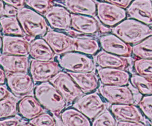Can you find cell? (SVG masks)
Segmentation results:
<instances>
[{
  "mask_svg": "<svg viewBox=\"0 0 152 126\" xmlns=\"http://www.w3.org/2000/svg\"><path fill=\"white\" fill-rule=\"evenodd\" d=\"M112 34L129 44H135L152 35V29L148 25L134 19H124L111 30Z\"/></svg>",
  "mask_w": 152,
  "mask_h": 126,
  "instance_id": "cell-1",
  "label": "cell"
},
{
  "mask_svg": "<svg viewBox=\"0 0 152 126\" xmlns=\"http://www.w3.org/2000/svg\"><path fill=\"white\" fill-rule=\"evenodd\" d=\"M34 93L45 109L55 115L60 114L68 105L65 98L50 81L36 86Z\"/></svg>",
  "mask_w": 152,
  "mask_h": 126,
  "instance_id": "cell-2",
  "label": "cell"
},
{
  "mask_svg": "<svg viewBox=\"0 0 152 126\" xmlns=\"http://www.w3.org/2000/svg\"><path fill=\"white\" fill-rule=\"evenodd\" d=\"M16 16L24 32L28 36H43L48 31V23L45 17L30 7L19 9Z\"/></svg>",
  "mask_w": 152,
  "mask_h": 126,
  "instance_id": "cell-3",
  "label": "cell"
},
{
  "mask_svg": "<svg viewBox=\"0 0 152 126\" xmlns=\"http://www.w3.org/2000/svg\"><path fill=\"white\" fill-rule=\"evenodd\" d=\"M59 65L71 72H92L95 70V62L88 55L77 51L63 53L58 59Z\"/></svg>",
  "mask_w": 152,
  "mask_h": 126,
  "instance_id": "cell-4",
  "label": "cell"
},
{
  "mask_svg": "<svg viewBox=\"0 0 152 126\" xmlns=\"http://www.w3.org/2000/svg\"><path fill=\"white\" fill-rule=\"evenodd\" d=\"M50 82L60 92L68 104L75 102L84 93L68 73L60 71Z\"/></svg>",
  "mask_w": 152,
  "mask_h": 126,
  "instance_id": "cell-5",
  "label": "cell"
},
{
  "mask_svg": "<svg viewBox=\"0 0 152 126\" xmlns=\"http://www.w3.org/2000/svg\"><path fill=\"white\" fill-rule=\"evenodd\" d=\"M73 106L90 119L96 118L105 109V103L97 93L82 95L74 102Z\"/></svg>",
  "mask_w": 152,
  "mask_h": 126,
  "instance_id": "cell-6",
  "label": "cell"
},
{
  "mask_svg": "<svg viewBox=\"0 0 152 126\" xmlns=\"http://www.w3.org/2000/svg\"><path fill=\"white\" fill-rule=\"evenodd\" d=\"M96 15L101 23L108 27H114L127 16L126 9L114 4L101 1L96 5Z\"/></svg>",
  "mask_w": 152,
  "mask_h": 126,
  "instance_id": "cell-7",
  "label": "cell"
},
{
  "mask_svg": "<svg viewBox=\"0 0 152 126\" xmlns=\"http://www.w3.org/2000/svg\"><path fill=\"white\" fill-rule=\"evenodd\" d=\"M60 65L53 60L40 61L34 59L30 62V74L35 82H49L60 71Z\"/></svg>",
  "mask_w": 152,
  "mask_h": 126,
  "instance_id": "cell-8",
  "label": "cell"
},
{
  "mask_svg": "<svg viewBox=\"0 0 152 126\" xmlns=\"http://www.w3.org/2000/svg\"><path fill=\"white\" fill-rule=\"evenodd\" d=\"M102 97L112 104H134V96L127 85H105L99 87Z\"/></svg>",
  "mask_w": 152,
  "mask_h": 126,
  "instance_id": "cell-9",
  "label": "cell"
},
{
  "mask_svg": "<svg viewBox=\"0 0 152 126\" xmlns=\"http://www.w3.org/2000/svg\"><path fill=\"white\" fill-rule=\"evenodd\" d=\"M6 82L11 93L16 96L28 95L34 88V81L28 73L9 74Z\"/></svg>",
  "mask_w": 152,
  "mask_h": 126,
  "instance_id": "cell-10",
  "label": "cell"
},
{
  "mask_svg": "<svg viewBox=\"0 0 152 126\" xmlns=\"http://www.w3.org/2000/svg\"><path fill=\"white\" fill-rule=\"evenodd\" d=\"M45 17L53 29L68 31L71 28V13L65 7L53 5L45 13Z\"/></svg>",
  "mask_w": 152,
  "mask_h": 126,
  "instance_id": "cell-11",
  "label": "cell"
},
{
  "mask_svg": "<svg viewBox=\"0 0 152 126\" xmlns=\"http://www.w3.org/2000/svg\"><path fill=\"white\" fill-rule=\"evenodd\" d=\"M101 47L105 51L124 57H130L132 47L114 34H107L99 38Z\"/></svg>",
  "mask_w": 152,
  "mask_h": 126,
  "instance_id": "cell-12",
  "label": "cell"
},
{
  "mask_svg": "<svg viewBox=\"0 0 152 126\" xmlns=\"http://www.w3.org/2000/svg\"><path fill=\"white\" fill-rule=\"evenodd\" d=\"M43 39L56 55H62L67 52L72 51L74 37L65 33L49 31L43 36Z\"/></svg>",
  "mask_w": 152,
  "mask_h": 126,
  "instance_id": "cell-13",
  "label": "cell"
},
{
  "mask_svg": "<svg viewBox=\"0 0 152 126\" xmlns=\"http://www.w3.org/2000/svg\"><path fill=\"white\" fill-rule=\"evenodd\" d=\"M97 72L100 82L105 85H128L130 82V74L126 70L100 68Z\"/></svg>",
  "mask_w": 152,
  "mask_h": 126,
  "instance_id": "cell-14",
  "label": "cell"
},
{
  "mask_svg": "<svg viewBox=\"0 0 152 126\" xmlns=\"http://www.w3.org/2000/svg\"><path fill=\"white\" fill-rule=\"evenodd\" d=\"M127 14L145 25H152V1L133 0L127 7Z\"/></svg>",
  "mask_w": 152,
  "mask_h": 126,
  "instance_id": "cell-15",
  "label": "cell"
},
{
  "mask_svg": "<svg viewBox=\"0 0 152 126\" xmlns=\"http://www.w3.org/2000/svg\"><path fill=\"white\" fill-rule=\"evenodd\" d=\"M30 43L23 36L4 35L1 51L4 54L28 56Z\"/></svg>",
  "mask_w": 152,
  "mask_h": 126,
  "instance_id": "cell-16",
  "label": "cell"
},
{
  "mask_svg": "<svg viewBox=\"0 0 152 126\" xmlns=\"http://www.w3.org/2000/svg\"><path fill=\"white\" fill-rule=\"evenodd\" d=\"M0 66L7 74L28 73L30 69L29 59L27 56L2 53L0 55Z\"/></svg>",
  "mask_w": 152,
  "mask_h": 126,
  "instance_id": "cell-17",
  "label": "cell"
},
{
  "mask_svg": "<svg viewBox=\"0 0 152 126\" xmlns=\"http://www.w3.org/2000/svg\"><path fill=\"white\" fill-rule=\"evenodd\" d=\"M71 28L80 34L94 35L99 32V24L94 16L72 13Z\"/></svg>",
  "mask_w": 152,
  "mask_h": 126,
  "instance_id": "cell-18",
  "label": "cell"
},
{
  "mask_svg": "<svg viewBox=\"0 0 152 126\" xmlns=\"http://www.w3.org/2000/svg\"><path fill=\"white\" fill-rule=\"evenodd\" d=\"M111 111L118 121L143 122V114L134 104H114Z\"/></svg>",
  "mask_w": 152,
  "mask_h": 126,
  "instance_id": "cell-19",
  "label": "cell"
},
{
  "mask_svg": "<svg viewBox=\"0 0 152 126\" xmlns=\"http://www.w3.org/2000/svg\"><path fill=\"white\" fill-rule=\"evenodd\" d=\"M44 107L37 97L32 95L23 96L18 102V113L26 119H32L44 112Z\"/></svg>",
  "mask_w": 152,
  "mask_h": 126,
  "instance_id": "cell-20",
  "label": "cell"
},
{
  "mask_svg": "<svg viewBox=\"0 0 152 126\" xmlns=\"http://www.w3.org/2000/svg\"><path fill=\"white\" fill-rule=\"evenodd\" d=\"M94 62L99 68H118L126 70L129 67V62L127 57L113 54L104 50L99 51L95 56Z\"/></svg>",
  "mask_w": 152,
  "mask_h": 126,
  "instance_id": "cell-21",
  "label": "cell"
},
{
  "mask_svg": "<svg viewBox=\"0 0 152 126\" xmlns=\"http://www.w3.org/2000/svg\"><path fill=\"white\" fill-rule=\"evenodd\" d=\"M55 54L44 39H35L30 42L29 55L32 59L40 61L53 60Z\"/></svg>",
  "mask_w": 152,
  "mask_h": 126,
  "instance_id": "cell-22",
  "label": "cell"
},
{
  "mask_svg": "<svg viewBox=\"0 0 152 126\" xmlns=\"http://www.w3.org/2000/svg\"><path fill=\"white\" fill-rule=\"evenodd\" d=\"M68 73L84 93H91L99 87V79L94 71L92 72L68 71Z\"/></svg>",
  "mask_w": 152,
  "mask_h": 126,
  "instance_id": "cell-23",
  "label": "cell"
},
{
  "mask_svg": "<svg viewBox=\"0 0 152 126\" xmlns=\"http://www.w3.org/2000/svg\"><path fill=\"white\" fill-rule=\"evenodd\" d=\"M65 7L74 14L94 16L96 14V5L94 0H65Z\"/></svg>",
  "mask_w": 152,
  "mask_h": 126,
  "instance_id": "cell-24",
  "label": "cell"
},
{
  "mask_svg": "<svg viewBox=\"0 0 152 126\" xmlns=\"http://www.w3.org/2000/svg\"><path fill=\"white\" fill-rule=\"evenodd\" d=\"M99 50V44L97 40L91 36H77L74 37L72 51L80 52L84 54L95 55Z\"/></svg>",
  "mask_w": 152,
  "mask_h": 126,
  "instance_id": "cell-25",
  "label": "cell"
},
{
  "mask_svg": "<svg viewBox=\"0 0 152 126\" xmlns=\"http://www.w3.org/2000/svg\"><path fill=\"white\" fill-rule=\"evenodd\" d=\"M61 120L64 125L66 126H90L92 125L90 119L75 108L62 111Z\"/></svg>",
  "mask_w": 152,
  "mask_h": 126,
  "instance_id": "cell-26",
  "label": "cell"
},
{
  "mask_svg": "<svg viewBox=\"0 0 152 126\" xmlns=\"http://www.w3.org/2000/svg\"><path fill=\"white\" fill-rule=\"evenodd\" d=\"M0 25L4 35L24 36L25 34L16 16H2L0 17Z\"/></svg>",
  "mask_w": 152,
  "mask_h": 126,
  "instance_id": "cell-27",
  "label": "cell"
},
{
  "mask_svg": "<svg viewBox=\"0 0 152 126\" xmlns=\"http://www.w3.org/2000/svg\"><path fill=\"white\" fill-rule=\"evenodd\" d=\"M130 82L140 94L143 96L152 95V77L137 74L131 76Z\"/></svg>",
  "mask_w": 152,
  "mask_h": 126,
  "instance_id": "cell-28",
  "label": "cell"
},
{
  "mask_svg": "<svg viewBox=\"0 0 152 126\" xmlns=\"http://www.w3.org/2000/svg\"><path fill=\"white\" fill-rule=\"evenodd\" d=\"M132 53L141 59H152V35L132 47Z\"/></svg>",
  "mask_w": 152,
  "mask_h": 126,
  "instance_id": "cell-29",
  "label": "cell"
},
{
  "mask_svg": "<svg viewBox=\"0 0 152 126\" xmlns=\"http://www.w3.org/2000/svg\"><path fill=\"white\" fill-rule=\"evenodd\" d=\"M18 113L16 99L10 96L0 100V119L14 117Z\"/></svg>",
  "mask_w": 152,
  "mask_h": 126,
  "instance_id": "cell-30",
  "label": "cell"
},
{
  "mask_svg": "<svg viewBox=\"0 0 152 126\" xmlns=\"http://www.w3.org/2000/svg\"><path fill=\"white\" fill-rule=\"evenodd\" d=\"M91 124L93 126H117V121L111 111L105 109L94 119Z\"/></svg>",
  "mask_w": 152,
  "mask_h": 126,
  "instance_id": "cell-31",
  "label": "cell"
},
{
  "mask_svg": "<svg viewBox=\"0 0 152 126\" xmlns=\"http://www.w3.org/2000/svg\"><path fill=\"white\" fill-rule=\"evenodd\" d=\"M25 3L30 8L45 16V13L54 5L53 0H25Z\"/></svg>",
  "mask_w": 152,
  "mask_h": 126,
  "instance_id": "cell-32",
  "label": "cell"
},
{
  "mask_svg": "<svg viewBox=\"0 0 152 126\" xmlns=\"http://www.w3.org/2000/svg\"><path fill=\"white\" fill-rule=\"evenodd\" d=\"M134 68L137 74L152 77V59H137L134 62Z\"/></svg>",
  "mask_w": 152,
  "mask_h": 126,
  "instance_id": "cell-33",
  "label": "cell"
},
{
  "mask_svg": "<svg viewBox=\"0 0 152 126\" xmlns=\"http://www.w3.org/2000/svg\"><path fill=\"white\" fill-rule=\"evenodd\" d=\"M28 125L34 126H54L56 123L54 117L51 114L43 112L35 118L30 120Z\"/></svg>",
  "mask_w": 152,
  "mask_h": 126,
  "instance_id": "cell-34",
  "label": "cell"
},
{
  "mask_svg": "<svg viewBox=\"0 0 152 126\" xmlns=\"http://www.w3.org/2000/svg\"><path fill=\"white\" fill-rule=\"evenodd\" d=\"M138 105L143 115L150 121H152V95H147L142 97Z\"/></svg>",
  "mask_w": 152,
  "mask_h": 126,
  "instance_id": "cell-35",
  "label": "cell"
},
{
  "mask_svg": "<svg viewBox=\"0 0 152 126\" xmlns=\"http://www.w3.org/2000/svg\"><path fill=\"white\" fill-rule=\"evenodd\" d=\"M22 121L19 118L15 117L0 119V126H17L22 125Z\"/></svg>",
  "mask_w": 152,
  "mask_h": 126,
  "instance_id": "cell-36",
  "label": "cell"
},
{
  "mask_svg": "<svg viewBox=\"0 0 152 126\" xmlns=\"http://www.w3.org/2000/svg\"><path fill=\"white\" fill-rule=\"evenodd\" d=\"M104 1L111 3V4H114L119 7H123V8L127 9V7L130 5L133 0H104Z\"/></svg>",
  "mask_w": 152,
  "mask_h": 126,
  "instance_id": "cell-37",
  "label": "cell"
},
{
  "mask_svg": "<svg viewBox=\"0 0 152 126\" xmlns=\"http://www.w3.org/2000/svg\"><path fill=\"white\" fill-rule=\"evenodd\" d=\"M5 4L13 6L17 9H21L25 7L26 4L25 0H2Z\"/></svg>",
  "mask_w": 152,
  "mask_h": 126,
  "instance_id": "cell-38",
  "label": "cell"
},
{
  "mask_svg": "<svg viewBox=\"0 0 152 126\" xmlns=\"http://www.w3.org/2000/svg\"><path fill=\"white\" fill-rule=\"evenodd\" d=\"M19 11V9L13 6L5 4L4 10V16H16Z\"/></svg>",
  "mask_w": 152,
  "mask_h": 126,
  "instance_id": "cell-39",
  "label": "cell"
},
{
  "mask_svg": "<svg viewBox=\"0 0 152 126\" xmlns=\"http://www.w3.org/2000/svg\"><path fill=\"white\" fill-rule=\"evenodd\" d=\"M145 125L142 122H131V121H118L117 126H144Z\"/></svg>",
  "mask_w": 152,
  "mask_h": 126,
  "instance_id": "cell-40",
  "label": "cell"
},
{
  "mask_svg": "<svg viewBox=\"0 0 152 126\" xmlns=\"http://www.w3.org/2000/svg\"><path fill=\"white\" fill-rule=\"evenodd\" d=\"M10 92L8 90L7 87L6 85L3 84H0V100L4 98L7 97V96H10Z\"/></svg>",
  "mask_w": 152,
  "mask_h": 126,
  "instance_id": "cell-41",
  "label": "cell"
},
{
  "mask_svg": "<svg viewBox=\"0 0 152 126\" xmlns=\"http://www.w3.org/2000/svg\"><path fill=\"white\" fill-rule=\"evenodd\" d=\"M7 79V75L4 70L0 66V84H3L5 83Z\"/></svg>",
  "mask_w": 152,
  "mask_h": 126,
  "instance_id": "cell-42",
  "label": "cell"
},
{
  "mask_svg": "<svg viewBox=\"0 0 152 126\" xmlns=\"http://www.w3.org/2000/svg\"><path fill=\"white\" fill-rule=\"evenodd\" d=\"M4 4L2 0H0V17L4 16Z\"/></svg>",
  "mask_w": 152,
  "mask_h": 126,
  "instance_id": "cell-43",
  "label": "cell"
},
{
  "mask_svg": "<svg viewBox=\"0 0 152 126\" xmlns=\"http://www.w3.org/2000/svg\"><path fill=\"white\" fill-rule=\"evenodd\" d=\"M2 43H3V37L0 35V51H1V48H2Z\"/></svg>",
  "mask_w": 152,
  "mask_h": 126,
  "instance_id": "cell-44",
  "label": "cell"
},
{
  "mask_svg": "<svg viewBox=\"0 0 152 126\" xmlns=\"http://www.w3.org/2000/svg\"><path fill=\"white\" fill-rule=\"evenodd\" d=\"M54 1H65V0H54Z\"/></svg>",
  "mask_w": 152,
  "mask_h": 126,
  "instance_id": "cell-45",
  "label": "cell"
},
{
  "mask_svg": "<svg viewBox=\"0 0 152 126\" xmlns=\"http://www.w3.org/2000/svg\"><path fill=\"white\" fill-rule=\"evenodd\" d=\"M1 25H0V33H1Z\"/></svg>",
  "mask_w": 152,
  "mask_h": 126,
  "instance_id": "cell-46",
  "label": "cell"
},
{
  "mask_svg": "<svg viewBox=\"0 0 152 126\" xmlns=\"http://www.w3.org/2000/svg\"><path fill=\"white\" fill-rule=\"evenodd\" d=\"M151 125H152V121H151Z\"/></svg>",
  "mask_w": 152,
  "mask_h": 126,
  "instance_id": "cell-47",
  "label": "cell"
}]
</instances>
